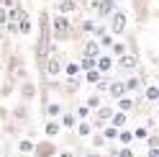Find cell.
<instances>
[{"instance_id": "db71d44e", "label": "cell", "mask_w": 159, "mask_h": 157, "mask_svg": "<svg viewBox=\"0 0 159 157\" xmlns=\"http://www.w3.org/2000/svg\"><path fill=\"white\" fill-rule=\"evenodd\" d=\"M21 157H26V155H21Z\"/></svg>"}, {"instance_id": "4dcf8cb0", "label": "cell", "mask_w": 159, "mask_h": 157, "mask_svg": "<svg viewBox=\"0 0 159 157\" xmlns=\"http://www.w3.org/2000/svg\"><path fill=\"white\" fill-rule=\"evenodd\" d=\"M118 131H121V129H116V126H111V124H108L105 129H103L105 142H108V144H116V142H118Z\"/></svg>"}, {"instance_id": "7bdbcfd3", "label": "cell", "mask_w": 159, "mask_h": 157, "mask_svg": "<svg viewBox=\"0 0 159 157\" xmlns=\"http://www.w3.org/2000/svg\"><path fill=\"white\" fill-rule=\"evenodd\" d=\"M116 157H136V152H134V147H121Z\"/></svg>"}, {"instance_id": "836d02e7", "label": "cell", "mask_w": 159, "mask_h": 157, "mask_svg": "<svg viewBox=\"0 0 159 157\" xmlns=\"http://www.w3.org/2000/svg\"><path fill=\"white\" fill-rule=\"evenodd\" d=\"M80 70H82V72L98 70V59H93V57H82V59H80Z\"/></svg>"}, {"instance_id": "4fadbf2b", "label": "cell", "mask_w": 159, "mask_h": 157, "mask_svg": "<svg viewBox=\"0 0 159 157\" xmlns=\"http://www.w3.org/2000/svg\"><path fill=\"white\" fill-rule=\"evenodd\" d=\"M103 54V49H100V44H98V39H85L82 41V57H93V59H98V57Z\"/></svg>"}, {"instance_id": "9c48e42d", "label": "cell", "mask_w": 159, "mask_h": 157, "mask_svg": "<svg viewBox=\"0 0 159 157\" xmlns=\"http://www.w3.org/2000/svg\"><path fill=\"white\" fill-rule=\"evenodd\" d=\"M57 155H59V147L54 139H39L31 157H57Z\"/></svg>"}, {"instance_id": "e575fe53", "label": "cell", "mask_w": 159, "mask_h": 157, "mask_svg": "<svg viewBox=\"0 0 159 157\" xmlns=\"http://www.w3.org/2000/svg\"><path fill=\"white\" fill-rule=\"evenodd\" d=\"M111 83H113V75H103V80L95 85V93H108V88H111Z\"/></svg>"}, {"instance_id": "f546056e", "label": "cell", "mask_w": 159, "mask_h": 157, "mask_svg": "<svg viewBox=\"0 0 159 157\" xmlns=\"http://www.w3.org/2000/svg\"><path fill=\"white\" fill-rule=\"evenodd\" d=\"M82 70H80V62H64V77H80Z\"/></svg>"}, {"instance_id": "ffe728a7", "label": "cell", "mask_w": 159, "mask_h": 157, "mask_svg": "<svg viewBox=\"0 0 159 157\" xmlns=\"http://www.w3.org/2000/svg\"><path fill=\"white\" fill-rule=\"evenodd\" d=\"M64 111H67V108H64V106L59 103V101H52V103H49L46 108H44V119H59V116H62Z\"/></svg>"}, {"instance_id": "60d3db41", "label": "cell", "mask_w": 159, "mask_h": 157, "mask_svg": "<svg viewBox=\"0 0 159 157\" xmlns=\"http://www.w3.org/2000/svg\"><path fill=\"white\" fill-rule=\"evenodd\" d=\"M146 136H149V129H146V126H136V129H134V139H144V142H146Z\"/></svg>"}, {"instance_id": "f35d334b", "label": "cell", "mask_w": 159, "mask_h": 157, "mask_svg": "<svg viewBox=\"0 0 159 157\" xmlns=\"http://www.w3.org/2000/svg\"><path fill=\"white\" fill-rule=\"evenodd\" d=\"M13 90H18V88H16V85H13L11 80H5L3 85H0V98H8V95H11Z\"/></svg>"}, {"instance_id": "7c38bea8", "label": "cell", "mask_w": 159, "mask_h": 157, "mask_svg": "<svg viewBox=\"0 0 159 157\" xmlns=\"http://www.w3.org/2000/svg\"><path fill=\"white\" fill-rule=\"evenodd\" d=\"M54 11L62 16H72L80 11V0H54Z\"/></svg>"}, {"instance_id": "9a60e30c", "label": "cell", "mask_w": 159, "mask_h": 157, "mask_svg": "<svg viewBox=\"0 0 159 157\" xmlns=\"http://www.w3.org/2000/svg\"><path fill=\"white\" fill-rule=\"evenodd\" d=\"M59 134H62V124H59V119H46L44 121V136H46V139H57Z\"/></svg>"}, {"instance_id": "bcb514c9", "label": "cell", "mask_w": 159, "mask_h": 157, "mask_svg": "<svg viewBox=\"0 0 159 157\" xmlns=\"http://www.w3.org/2000/svg\"><path fill=\"white\" fill-rule=\"evenodd\" d=\"M82 157H103L100 152H98V150H85V155Z\"/></svg>"}, {"instance_id": "3957f363", "label": "cell", "mask_w": 159, "mask_h": 157, "mask_svg": "<svg viewBox=\"0 0 159 157\" xmlns=\"http://www.w3.org/2000/svg\"><path fill=\"white\" fill-rule=\"evenodd\" d=\"M31 121H34V113H31V108H28V103H21L18 101L13 108H11V124H16L18 129H28L31 126Z\"/></svg>"}, {"instance_id": "7a4b0ae2", "label": "cell", "mask_w": 159, "mask_h": 157, "mask_svg": "<svg viewBox=\"0 0 159 157\" xmlns=\"http://www.w3.org/2000/svg\"><path fill=\"white\" fill-rule=\"evenodd\" d=\"M5 80H11L16 88L21 85L23 80H28V70H26V59L21 52H13L5 59Z\"/></svg>"}, {"instance_id": "f5cc1de1", "label": "cell", "mask_w": 159, "mask_h": 157, "mask_svg": "<svg viewBox=\"0 0 159 157\" xmlns=\"http://www.w3.org/2000/svg\"><path fill=\"white\" fill-rule=\"evenodd\" d=\"M0 157H5V155H3V152H0Z\"/></svg>"}, {"instance_id": "681fc988", "label": "cell", "mask_w": 159, "mask_h": 157, "mask_svg": "<svg viewBox=\"0 0 159 157\" xmlns=\"http://www.w3.org/2000/svg\"><path fill=\"white\" fill-rule=\"evenodd\" d=\"M80 5H87V0H80Z\"/></svg>"}, {"instance_id": "d6986e66", "label": "cell", "mask_w": 159, "mask_h": 157, "mask_svg": "<svg viewBox=\"0 0 159 157\" xmlns=\"http://www.w3.org/2000/svg\"><path fill=\"white\" fill-rule=\"evenodd\" d=\"M18 31H21V36H31L34 34V21H31V16H28V11L18 18Z\"/></svg>"}, {"instance_id": "5b68a950", "label": "cell", "mask_w": 159, "mask_h": 157, "mask_svg": "<svg viewBox=\"0 0 159 157\" xmlns=\"http://www.w3.org/2000/svg\"><path fill=\"white\" fill-rule=\"evenodd\" d=\"M108 31H111L113 36H123L126 34V28H128V13L123 11V8H118V11L108 18Z\"/></svg>"}, {"instance_id": "83f0119b", "label": "cell", "mask_w": 159, "mask_h": 157, "mask_svg": "<svg viewBox=\"0 0 159 157\" xmlns=\"http://www.w3.org/2000/svg\"><path fill=\"white\" fill-rule=\"evenodd\" d=\"M136 139H134V131H128V129H121L118 131V144L121 147H131Z\"/></svg>"}, {"instance_id": "c3c4849f", "label": "cell", "mask_w": 159, "mask_h": 157, "mask_svg": "<svg viewBox=\"0 0 159 157\" xmlns=\"http://www.w3.org/2000/svg\"><path fill=\"white\" fill-rule=\"evenodd\" d=\"M0 72H5V59H0Z\"/></svg>"}, {"instance_id": "11a10c76", "label": "cell", "mask_w": 159, "mask_h": 157, "mask_svg": "<svg viewBox=\"0 0 159 157\" xmlns=\"http://www.w3.org/2000/svg\"><path fill=\"white\" fill-rule=\"evenodd\" d=\"M157 3H159V0H157Z\"/></svg>"}, {"instance_id": "cb8c5ba5", "label": "cell", "mask_w": 159, "mask_h": 157, "mask_svg": "<svg viewBox=\"0 0 159 157\" xmlns=\"http://www.w3.org/2000/svg\"><path fill=\"white\" fill-rule=\"evenodd\" d=\"M126 46H128V52H131L134 57H141V46H139L136 34H126Z\"/></svg>"}, {"instance_id": "ab89813d", "label": "cell", "mask_w": 159, "mask_h": 157, "mask_svg": "<svg viewBox=\"0 0 159 157\" xmlns=\"http://www.w3.org/2000/svg\"><path fill=\"white\" fill-rule=\"evenodd\" d=\"M5 34L11 36V39H13V36H21V31H18V21H8V23H5Z\"/></svg>"}, {"instance_id": "7402d4cb", "label": "cell", "mask_w": 159, "mask_h": 157, "mask_svg": "<svg viewBox=\"0 0 159 157\" xmlns=\"http://www.w3.org/2000/svg\"><path fill=\"white\" fill-rule=\"evenodd\" d=\"M93 131H95V129H93V124H90V121H80V124L75 126V134L80 136V139H90Z\"/></svg>"}, {"instance_id": "ba28073f", "label": "cell", "mask_w": 159, "mask_h": 157, "mask_svg": "<svg viewBox=\"0 0 159 157\" xmlns=\"http://www.w3.org/2000/svg\"><path fill=\"white\" fill-rule=\"evenodd\" d=\"M36 98H39V83H34L31 77L18 85V101L21 103H31V101H36Z\"/></svg>"}, {"instance_id": "30bf717a", "label": "cell", "mask_w": 159, "mask_h": 157, "mask_svg": "<svg viewBox=\"0 0 159 157\" xmlns=\"http://www.w3.org/2000/svg\"><path fill=\"white\" fill-rule=\"evenodd\" d=\"M139 64H141V59H139V57H134L131 52L116 59V67H118V70H123V72H136Z\"/></svg>"}, {"instance_id": "2e32d148", "label": "cell", "mask_w": 159, "mask_h": 157, "mask_svg": "<svg viewBox=\"0 0 159 157\" xmlns=\"http://www.w3.org/2000/svg\"><path fill=\"white\" fill-rule=\"evenodd\" d=\"M113 67H116V57L113 54H100L98 57V70H100L103 75H111Z\"/></svg>"}, {"instance_id": "44dd1931", "label": "cell", "mask_w": 159, "mask_h": 157, "mask_svg": "<svg viewBox=\"0 0 159 157\" xmlns=\"http://www.w3.org/2000/svg\"><path fill=\"white\" fill-rule=\"evenodd\" d=\"M34 147H36V142L28 139V136L16 139V150H18V155H34Z\"/></svg>"}, {"instance_id": "ee69618b", "label": "cell", "mask_w": 159, "mask_h": 157, "mask_svg": "<svg viewBox=\"0 0 159 157\" xmlns=\"http://www.w3.org/2000/svg\"><path fill=\"white\" fill-rule=\"evenodd\" d=\"M0 121H3V124H8V121H11V111H8L3 103H0Z\"/></svg>"}, {"instance_id": "1f68e13d", "label": "cell", "mask_w": 159, "mask_h": 157, "mask_svg": "<svg viewBox=\"0 0 159 157\" xmlns=\"http://www.w3.org/2000/svg\"><path fill=\"white\" fill-rule=\"evenodd\" d=\"M75 113H77V119H80V121H90V113H93V111L87 108L85 103H77V106H75Z\"/></svg>"}, {"instance_id": "277c9868", "label": "cell", "mask_w": 159, "mask_h": 157, "mask_svg": "<svg viewBox=\"0 0 159 157\" xmlns=\"http://www.w3.org/2000/svg\"><path fill=\"white\" fill-rule=\"evenodd\" d=\"M87 5H90V11L95 13V21H100V23H105L108 18L118 11V3H116V0H90Z\"/></svg>"}, {"instance_id": "f6af8a7d", "label": "cell", "mask_w": 159, "mask_h": 157, "mask_svg": "<svg viewBox=\"0 0 159 157\" xmlns=\"http://www.w3.org/2000/svg\"><path fill=\"white\" fill-rule=\"evenodd\" d=\"M57 157H77V155H75V150H59Z\"/></svg>"}, {"instance_id": "6da1fadb", "label": "cell", "mask_w": 159, "mask_h": 157, "mask_svg": "<svg viewBox=\"0 0 159 157\" xmlns=\"http://www.w3.org/2000/svg\"><path fill=\"white\" fill-rule=\"evenodd\" d=\"M80 26L72 23V18L69 16H62V13H54L52 16V39L57 44L62 41H75V39H80Z\"/></svg>"}, {"instance_id": "8d00e7d4", "label": "cell", "mask_w": 159, "mask_h": 157, "mask_svg": "<svg viewBox=\"0 0 159 157\" xmlns=\"http://www.w3.org/2000/svg\"><path fill=\"white\" fill-rule=\"evenodd\" d=\"M111 54L116 57V59H118V57H123V54H128V46H126V41H116V44L111 46Z\"/></svg>"}, {"instance_id": "d590c367", "label": "cell", "mask_w": 159, "mask_h": 157, "mask_svg": "<svg viewBox=\"0 0 159 157\" xmlns=\"http://www.w3.org/2000/svg\"><path fill=\"white\" fill-rule=\"evenodd\" d=\"M149 147H157L159 150V126H154L152 131H149V136H146V150Z\"/></svg>"}, {"instance_id": "f907efd6", "label": "cell", "mask_w": 159, "mask_h": 157, "mask_svg": "<svg viewBox=\"0 0 159 157\" xmlns=\"http://www.w3.org/2000/svg\"><path fill=\"white\" fill-rule=\"evenodd\" d=\"M157 88H159V77H157Z\"/></svg>"}, {"instance_id": "f1b7e54d", "label": "cell", "mask_w": 159, "mask_h": 157, "mask_svg": "<svg viewBox=\"0 0 159 157\" xmlns=\"http://www.w3.org/2000/svg\"><path fill=\"white\" fill-rule=\"evenodd\" d=\"M90 147H93V150H103V147H108L103 131H93V136H90Z\"/></svg>"}, {"instance_id": "ac0fdd59", "label": "cell", "mask_w": 159, "mask_h": 157, "mask_svg": "<svg viewBox=\"0 0 159 157\" xmlns=\"http://www.w3.org/2000/svg\"><path fill=\"white\" fill-rule=\"evenodd\" d=\"M59 124H62V129L75 131V126L80 124V119H77V113H75V111H64L62 116H59Z\"/></svg>"}, {"instance_id": "5bb4252c", "label": "cell", "mask_w": 159, "mask_h": 157, "mask_svg": "<svg viewBox=\"0 0 159 157\" xmlns=\"http://www.w3.org/2000/svg\"><path fill=\"white\" fill-rule=\"evenodd\" d=\"M116 111H123V113H136V95H123L116 101Z\"/></svg>"}, {"instance_id": "e0dca14e", "label": "cell", "mask_w": 159, "mask_h": 157, "mask_svg": "<svg viewBox=\"0 0 159 157\" xmlns=\"http://www.w3.org/2000/svg\"><path fill=\"white\" fill-rule=\"evenodd\" d=\"M108 98H113V101H118V98H123V95H128L126 93V83L123 80H113L111 83V88H108V93H105Z\"/></svg>"}, {"instance_id": "d4e9b609", "label": "cell", "mask_w": 159, "mask_h": 157, "mask_svg": "<svg viewBox=\"0 0 159 157\" xmlns=\"http://www.w3.org/2000/svg\"><path fill=\"white\" fill-rule=\"evenodd\" d=\"M144 101L146 103H159V88L157 85H146L144 88Z\"/></svg>"}, {"instance_id": "b9f144b4", "label": "cell", "mask_w": 159, "mask_h": 157, "mask_svg": "<svg viewBox=\"0 0 159 157\" xmlns=\"http://www.w3.org/2000/svg\"><path fill=\"white\" fill-rule=\"evenodd\" d=\"M5 23H8V8L0 5V31H5Z\"/></svg>"}, {"instance_id": "8fae6325", "label": "cell", "mask_w": 159, "mask_h": 157, "mask_svg": "<svg viewBox=\"0 0 159 157\" xmlns=\"http://www.w3.org/2000/svg\"><path fill=\"white\" fill-rule=\"evenodd\" d=\"M123 83H126V93H128V95H131V93L136 95L141 88H146V75H139V77H136V75L131 72L128 77H123Z\"/></svg>"}, {"instance_id": "7dc6e473", "label": "cell", "mask_w": 159, "mask_h": 157, "mask_svg": "<svg viewBox=\"0 0 159 157\" xmlns=\"http://www.w3.org/2000/svg\"><path fill=\"white\" fill-rule=\"evenodd\" d=\"M146 157H159V150H157V147H149V150H146Z\"/></svg>"}, {"instance_id": "603a6c76", "label": "cell", "mask_w": 159, "mask_h": 157, "mask_svg": "<svg viewBox=\"0 0 159 157\" xmlns=\"http://www.w3.org/2000/svg\"><path fill=\"white\" fill-rule=\"evenodd\" d=\"M103 103H105V101H103V95H100V93H90V95L85 98V106H87L90 111H98Z\"/></svg>"}, {"instance_id": "4316f807", "label": "cell", "mask_w": 159, "mask_h": 157, "mask_svg": "<svg viewBox=\"0 0 159 157\" xmlns=\"http://www.w3.org/2000/svg\"><path fill=\"white\" fill-rule=\"evenodd\" d=\"M82 80L87 83V85H98L103 80V72L100 70H90V72H82Z\"/></svg>"}, {"instance_id": "d6a6232c", "label": "cell", "mask_w": 159, "mask_h": 157, "mask_svg": "<svg viewBox=\"0 0 159 157\" xmlns=\"http://www.w3.org/2000/svg\"><path fill=\"white\" fill-rule=\"evenodd\" d=\"M95 26H98L95 18H82V21H80V31H82V34H93Z\"/></svg>"}, {"instance_id": "816d5d0a", "label": "cell", "mask_w": 159, "mask_h": 157, "mask_svg": "<svg viewBox=\"0 0 159 157\" xmlns=\"http://www.w3.org/2000/svg\"><path fill=\"white\" fill-rule=\"evenodd\" d=\"M3 3H5V0H0V5H3Z\"/></svg>"}, {"instance_id": "74e56055", "label": "cell", "mask_w": 159, "mask_h": 157, "mask_svg": "<svg viewBox=\"0 0 159 157\" xmlns=\"http://www.w3.org/2000/svg\"><path fill=\"white\" fill-rule=\"evenodd\" d=\"M98 44H100V49H111V46L116 44V36H113L111 31H108V34H103L100 39H98Z\"/></svg>"}, {"instance_id": "8992f818", "label": "cell", "mask_w": 159, "mask_h": 157, "mask_svg": "<svg viewBox=\"0 0 159 157\" xmlns=\"http://www.w3.org/2000/svg\"><path fill=\"white\" fill-rule=\"evenodd\" d=\"M152 3L154 0H131V8H134V21L139 26H146L149 18H152Z\"/></svg>"}, {"instance_id": "52a82bcc", "label": "cell", "mask_w": 159, "mask_h": 157, "mask_svg": "<svg viewBox=\"0 0 159 157\" xmlns=\"http://www.w3.org/2000/svg\"><path fill=\"white\" fill-rule=\"evenodd\" d=\"M64 54H52V57H49V59H46V80H57V77H62L64 75Z\"/></svg>"}, {"instance_id": "484cf974", "label": "cell", "mask_w": 159, "mask_h": 157, "mask_svg": "<svg viewBox=\"0 0 159 157\" xmlns=\"http://www.w3.org/2000/svg\"><path fill=\"white\" fill-rule=\"evenodd\" d=\"M126 124H128V113L116 111V113H113V119H111V126H116V129H126Z\"/></svg>"}]
</instances>
